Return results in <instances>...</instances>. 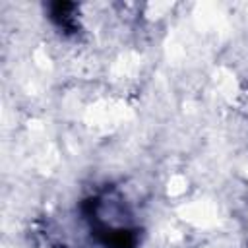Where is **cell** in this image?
I'll return each mask as SVG.
<instances>
[{
  "mask_svg": "<svg viewBox=\"0 0 248 248\" xmlns=\"http://www.w3.org/2000/svg\"><path fill=\"white\" fill-rule=\"evenodd\" d=\"M50 19L66 33L76 31V4H72V2L50 4Z\"/></svg>",
  "mask_w": 248,
  "mask_h": 248,
  "instance_id": "obj_1",
  "label": "cell"
}]
</instances>
